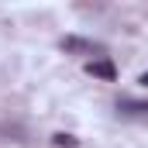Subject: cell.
I'll use <instances>...</instances> for the list:
<instances>
[{
    "mask_svg": "<svg viewBox=\"0 0 148 148\" xmlns=\"http://www.w3.org/2000/svg\"><path fill=\"white\" fill-rule=\"evenodd\" d=\"M141 83H145V86H148V73H145V76H141Z\"/></svg>",
    "mask_w": 148,
    "mask_h": 148,
    "instance_id": "cell-3",
    "label": "cell"
},
{
    "mask_svg": "<svg viewBox=\"0 0 148 148\" xmlns=\"http://www.w3.org/2000/svg\"><path fill=\"white\" fill-rule=\"evenodd\" d=\"M62 48H66V52H103L100 45H93V41H79V38H66Z\"/></svg>",
    "mask_w": 148,
    "mask_h": 148,
    "instance_id": "cell-1",
    "label": "cell"
},
{
    "mask_svg": "<svg viewBox=\"0 0 148 148\" xmlns=\"http://www.w3.org/2000/svg\"><path fill=\"white\" fill-rule=\"evenodd\" d=\"M86 73L100 76V79H114V66L107 62V59H100V62H90V66H86Z\"/></svg>",
    "mask_w": 148,
    "mask_h": 148,
    "instance_id": "cell-2",
    "label": "cell"
}]
</instances>
